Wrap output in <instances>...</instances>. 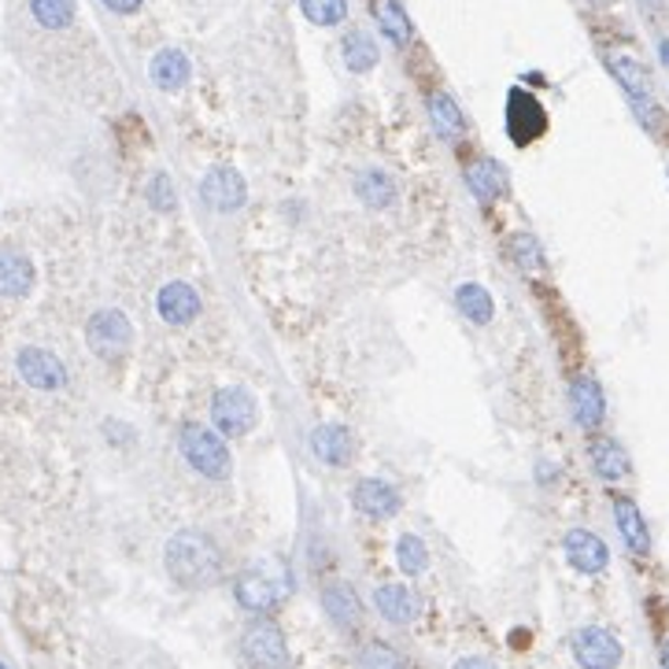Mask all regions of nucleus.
<instances>
[{
    "label": "nucleus",
    "mask_w": 669,
    "mask_h": 669,
    "mask_svg": "<svg viewBox=\"0 0 669 669\" xmlns=\"http://www.w3.org/2000/svg\"><path fill=\"white\" fill-rule=\"evenodd\" d=\"M164 562H167L170 581L181 588H192V592H197V588L219 584V577H222L219 544L211 540L208 533H197V529H181L170 536Z\"/></svg>",
    "instance_id": "nucleus-1"
},
{
    "label": "nucleus",
    "mask_w": 669,
    "mask_h": 669,
    "mask_svg": "<svg viewBox=\"0 0 669 669\" xmlns=\"http://www.w3.org/2000/svg\"><path fill=\"white\" fill-rule=\"evenodd\" d=\"M178 451L186 459L189 470H197L204 481H230L233 473V455H230V444L222 437L219 430L211 425H200V422H186L178 430Z\"/></svg>",
    "instance_id": "nucleus-2"
},
{
    "label": "nucleus",
    "mask_w": 669,
    "mask_h": 669,
    "mask_svg": "<svg viewBox=\"0 0 669 669\" xmlns=\"http://www.w3.org/2000/svg\"><path fill=\"white\" fill-rule=\"evenodd\" d=\"M86 344L100 363L119 367L130 356V348H134V326H130V319L119 308H100L86 322Z\"/></svg>",
    "instance_id": "nucleus-3"
},
{
    "label": "nucleus",
    "mask_w": 669,
    "mask_h": 669,
    "mask_svg": "<svg viewBox=\"0 0 669 669\" xmlns=\"http://www.w3.org/2000/svg\"><path fill=\"white\" fill-rule=\"evenodd\" d=\"M606 67H611V75L628 93V104H633L636 119H640L651 134H658V126H662V111H658V104L651 100V75H647V67L640 64V59L622 56V53L606 56Z\"/></svg>",
    "instance_id": "nucleus-4"
},
{
    "label": "nucleus",
    "mask_w": 669,
    "mask_h": 669,
    "mask_svg": "<svg viewBox=\"0 0 669 669\" xmlns=\"http://www.w3.org/2000/svg\"><path fill=\"white\" fill-rule=\"evenodd\" d=\"M256 422H259V403L248 389L230 384V389H219L215 397H211V425H215L226 441L248 437V433L256 430Z\"/></svg>",
    "instance_id": "nucleus-5"
},
{
    "label": "nucleus",
    "mask_w": 669,
    "mask_h": 669,
    "mask_svg": "<svg viewBox=\"0 0 669 669\" xmlns=\"http://www.w3.org/2000/svg\"><path fill=\"white\" fill-rule=\"evenodd\" d=\"M241 655L252 669H289L292 666V655H289V644H286V633L278 625L259 617L245 628L241 636Z\"/></svg>",
    "instance_id": "nucleus-6"
},
{
    "label": "nucleus",
    "mask_w": 669,
    "mask_h": 669,
    "mask_svg": "<svg viewBox=\"0 0 669 669\" xmlns=\"http://www.w3.org/2000/svg\"><path fill=\"white\" fill-rule=\"evenodd\" d=\"M286 573L270 570L267 562L263 566H252V570H245L233 581V595H237V603L245 606V611L252 614H270L274 606L281 603V595H286Z\"/></svg>",
    "instance_id": "nucleus-7"
},
{
    "label": "nucleus",
    "mask_w": 669,
    "mask_h": 669,
    "mask_svg": "<svg viewBox=\"0 0 669 669\" xmlns=\"http://www.w3.org/2000/svg\"><path fill=\"white\" fill-rule=\"evenodd\" d=\"M15 367H19V378H23L34 392H64L67 389V367L48 348L26 344V348L15 356Z\"/></svg>",
    "instance_id": "nucleus-8"
},
{
    "label": "nucleus",
    "mask_w": 669,
    "mask_h": 669,
    "mask_svg": "<svg viewBox=\"0 0 669 669\" xmlns=\"http://www.w3.org/2000/svg\"><path fill=\"white\" fill-rule=\"evenodd\" d=\"M308 444H311L314 459H319L322 466H330V470H344V466H352V462H356V451H359L356 433H352L348 425H341V422L314 425Z\"/></svg>",
    "instance_id": "nucleus-9"
},
{
    "label": "nucleus",
    "mask_w": 669,
    "mask_h": 669,
    "mask_svg": "<svg viewBox=\"0 0 669 669\" xmlns=\"http://www.w3.org/2000/svg\"><path fill=\"white\" fill-rule=\"evenodd\" d=\"M200 200H204L211 211H219V215H233V211L245 208L248 186L245 178H241V170L222 164V167H211L204 181H200Z\"/></svg>",
    "instance_id": "nucleus-10"
},
{
    "label": "nucleus",
    "mask_w": 669,
    "mask_h": 669,
    "mask_svg": "<svg viewBox=\"0 0 669 669\" xmlns=\"http://www.w3.org/2000/svg\"><path fill=\"white\" fill-rule=\"evenodd\" d=\"M573 658L581 669H617L622 666V644L611 628L584 625L573 633Z\"/></svg>",
    "instance_id": "nucleus-11"
},
{
    "label": "nucleus",
    "mask_w": 669,
    "mask_h": 669,
    "mask_svg": "<svg viewBox=\"0 0 669 669\" xmlns=\"http://www.w3.org/2000/svg\"><path fill=\"white\" fill-rule=\"evenodd\" d=\"M352 506H356L363 519L389 522L403 511V495H400V489H392V484L381 478H359L352 484Z\"/></svg>",
    "instance_id": "nucleus-12"
},
{
    "label": "nucleus",
    "mask_w": 669,
    "mask_h": 669,
    "mask_svg": "<svg viewBox=\"0 0 669 669\" xmlns=\"http://www.w3.org/2000/svg\"><path fill=\"white\" fill-rule=\"evenodd\" d=\"M200 311H204V300H200V292L189 286V281H167V286H159L156 292V314L167 322V326H192V322L200 319Z\"/></svg>",
    "instance_id": "nucleus-13"
},
{
    "label": "nucleus",
    "mask_w": 669,
    "mask_h": 669,
    "mask_svg": "<svg viewBox=\"0 0 669 669\" xmlns=\"http://www.w3.org/2000/svg\"><path fill=\"white\" fill-rule=\"evenodd\" d=\"M506 130H511L514 145H533L547 130V111L540 100L529 97L525 89H514L511 100H506Z\"/></svg>",
    "instance_id": "nucleus-14"
},
{
    "label": "nucleus",
    "mask_w": 669,
    "mask_h": 669,
    "mask_svg": "<svg viewBox=\"0 0 669 669\" xmlns=\"http://www.w3.org/2000/svg\"><path fill=\"white\" fill-rule=\"evenodd\" d=\"M462 178H466V189L473 192V200L484 208H492L495 200H503L506 197V170L500 159H492V156H478V159H470L462 170Z\"/></svg>",
    "instance_id": "nucleus-15"
},
{
    "label": "nucleus",
    "mask_w": 669,
    "mask_h": 669,
    "mask_svg": "<svg viewBox=\"0 0 669 669\" xmlns=\"http://www.w3.org/2000/svg\"><path fill=\"white\" fill-rule=\"evenodd\" d=\"M562 551H566V562H570L577 573H588V577L603 573L606 562H611L603 536H595L592 529H570L562 536Z\"/></svg>",
    "instance_id": "nucleus-16"
},
{
    "label": "nucleus",
    "mask_w": 669,
    "mask_h": 669,
    "mask_svg": "<svg viewBox=\"0 0 669 669\" xmlns=\"http://www.w3.org/2000/svg\"><path fill=\"white\" fill-rule=\"evenodd\" d=\"M570 411L584 433H595L603 425L606 400H603V384L595 381L592 373H577L570 381Z\"/></svg>",
    "instance_id": "nucleus-17"
},
{
    "label": "nucleus",
    "mask_w": 669,
    "mask_h": 669,
    "mask_svg": "<svg viewBox=\"0 0 669 669\" xmlns=\"http://www.w3.org/2000/svg\"><path fill=\"white\" fill-rule=\"evenodd\" d=\"M37 270L26 252L0 248V300H26L34 292Z\"/></svg>",
    "instance_id": "nucleus-18"
},
{
    "label": "nucleus",
    "mask_w": 669,
    "mask_h": 669,
    "mask_svg": "<svg viewBox=\"0 0 669 669\" xmlns=\"http://www.w3.org/2000/svg\"><path fill=\"white\" fill-rule=\"evenodd\" d=\"M352 189H356L359 204H367L370 211H389V208H397V200H400L397 178H392L389 170H381V167L356 170V181H352Z\"/></svg>",
    "instance_id": "nucleus-19"
},
{
    "label": "nucleus",
    "mask_w": 669,
    "mask_h": 669,
    "mask_svg": "<svg viewBox=\"0 0 669 669\" xmlns=\"http://www.w3.org/2000/svg\"><path fill=\"white\" fill-rule=\"evenodd\" d=\"M373 606H378V614L384 617L389 625H414L422 614V600L411 592L408 584H378V592H373Z\"/></svg>",
    "instance_id": "nucleus-20"
},
{
    "label": "nucleus",
    "mask_w": 669,
    "mask_h": 669,
    "mask_svg": "<svg viewBox=\"0 0 669 669\" xmlns=\"http://www.w3.org/2000/svg\"><path fill=\"white\" fill-rule=\"evenodd\" d=\"M322 611H326V617L341 628V633H356L363 625V603H359L356 588L344 581H333L322 588Z\"/></svg>",
    "instance_id": "nucleus-21"
},
{
    "label": "nucleus",
    "mask_w": 669,
    "mask_h": 669,
    "mask_svg": "<svg viewBox=\"0 0 669 669\" xmlns=\"http://www.w3.org/2000/svg\"><path fill=\"white\" fill-rule=\"evenodd\" d=\"M588 459H592L595 478H603V481H611V484L614 481H625L628 470H633V462H628L625 448L614 437H592V441H588Z\"/></svg>",
    "instance_id": "nucleus-22"
},
{
    "label": "nucleus",
    "mask_w": 669,
    "mask_h": 669,
    "mask_svg": "<svg viewBox=\"0 0 669 669\" xmlns=\"http://www.w3.org/2000/svg\"><path fill=\"white\" fill-rule=\"evenodd\" d=\"M614 525H617V533H622V540L633 555L651 551V533H647L640 506H636L633 500H625V495H617L614 500Z\"/></svg>",
    "instance_id": "nucleus-23"
},
{
    "label": "nucleus",
    "mask_w": 669,
    "mask_h": 669,
    "mask_svg": "<svg viewBox=\"0 0 669 669\" xmlns=\"http://www.w3.org/2000/svg\"><path fill=\"white\" fill-rule=\"evenodd\" d=\"M189 75H192V67H189L186 53H178V48H159L148 64L152 86L164 89V93H178V89L189 82Z\"/></svg>",
    "instance_id": "nucleus-24"
},
{
    "label": "nucleus",
    "mask_w": 669,
    "mask_h": 669,
    "mask_svg": "<svg viewBox=\"0 0 669 669\" xmlns=\"http://www.w3.org/2000/svg\"><path fill=\"white\" fill-rule=\"evenodd\" d=\"M455 308H459V314L470 326H489L495 319V300L481 281H462V286L455 289Z\"/></svg>",
    "instance_id": "nucleus-25"
},
{
    "label": "nucleus",
    "mask_w": 669,
    "mask_h": 669,
    "mask_svg": "<svg viewBox=\"0 0 669 669\" xmlns=\"http://www.w3.org/2000/svg\"><path fill=\"white\" fill-rule=\"evenodd\" d=\"M430 123H433V130H437V134L444 137V141H462L466 137V115H462V108L455 104V97H448V93H430Z\"/></svg>",
    "instance_id": "nucleus-26"
},
{
    "label": "nucleus",
    "mask_w": 669,
    "mask_h": 669,
    "mask_svg": "<svg viewBox=\"0 0 669 669\" xmlns=\"http://www.w3.org/2000/svg\"><path fill=\"white\" fill-rule=\"evenodd\" d=\"M378 42L367 34V30H352V34H344L341 42V59L344 67L352 70V75H367V70L378 67Z\"/></svg>",
    "instance_id": "nucleus-27"
},
{
    "label": "nucleus",
    "mask_w": 669,
    "mask_h": 669,
    "mask_svg": "<svg viewBox=\"0 0 669 669\" xmlns=\"http://www.w3.org/2000/svg\"><path fill=\"white\" fill-rule=\"evenodd\" d=\"M506 252H511L514 267H519L525 278H544V270H547L544 245L533 237V233H511V241H506Z\"/></svg>",
    "instance_id": "nucleus-28"
},
{
    "label": "nucleus",
    "mask_w": 669,
    "mask_h": 669,
    "mask_svg": "<svg viewBox=\"0 0 669 669\" xmlns=\"http://www.w3.org/2000/svg\"><path fill=\"white\" fill-rule=\"evenodd\" d=\"M373 19H378L381 34L389 37L392 45L411 42V19H408V12H403L400 0H373Z\"/></svg>",
    "instance_id": "nucleus-29"
},
{
    "label": "nucleus",
    "mask_w": 669,
    "mask_h": 669,
    "mask_svg": "<svg viewBox=\"0 0 669 669\" xmlns=\"http://www.w3.org/2000/svg\"><path fill=\"white\" fill-rule=\"evenodd\" d=\"M75 12H78L75 0H30V15L45 30H67L75 23Z\"/></svg>",
    "instance_id": "nucleus-30"
},
{
    "label": "nucleus",
    "mask_w": 669,
    "mask_h": 669,
    "mask_svg": "<svg viewBox=\"0 0 669 669\" xmlns=\"http://www.w3.org/2000/svg\"><path fill=\"white\" fill-rule=\"evenodd\" d=\"M397 566L408 577H419L430 570V547H425L422 536H414V533H403L400 540H397Z\"/></svg>",
    "instance_id": "nucleus-31"
},
{
    "label": "nucleus",
    "mask_w": 669,
    "mask_h": 669,
    "mask_svg": "<svg viewBox=\"0 0 669 669\" xmlns=\"http://www.w3.org/2000/svg\"><path fill=\"white\" fill-rule=\"evenodd\" d=\"M300 12L314 26H337L348 19V0H300Z\"/></svg>",
    "instance_id": "nucleus-32"
},
{
    "label": "nucleus",
    "mask_w": 669,
    "mask_h": 669,
    "mask_svg": "<svg viewBox=\"0 0 669 669\" xmlns=\"http://www.w3.org/2000/svg\"><path fill=\"white\" fill-rule=\"evenodd\" d=\"M148 208L159 211V215H175L178 211V189H175V181H170V175H152Z\"/></svg>",
    "instance_id": "nucleus-33"
},
{
    "label": "nucleus",
    "mask_w": 669,
    "mask_h": 669,
    "mask_svg": "<svg viewBox=\"0 0 669 669\" xmlns=\"http://www.w3.org/2000/svg\"><path fill=\"white\" fill-rule=\"evenodd\" d=\"M359 669H408V666H403L400 651H392L389 644L370 640V644L359 651Z\"/></svg>",
    "instance_id": "nucleus-34"
},
{
    "label": "nucleus",
    "mask_w": 669,
    "mask_h": 669,
    "mask_svg": "<svg viewBox=\"0 0 669 669\" xmlns=\"http://www.w3.org/2000/svg\"><path fill=\"white\" fill-rule=\"evenodd\" d=\"M141 4H145V0H104V8H111L115 15H134Z\"/></svg>",
    "instance_id": "nucleus-35"
},
{
    "label": "nucleus",
    "mask_w": 669,
    "mask_h": 669,
    "mask_svg": "<svg viewBox=\"0 0 669 669\" xmlns=\"http://www.w3.org/2000/svg\"><path fill=\"white\" fill-rule=\"evenodd\" d=\"M455 669H495L489 658H478V655H470V658H459V662H455Z\"/></svg>",
    "instance_id": "nucleus-36"
},
{
    "label": "nucleus",
    "mask_w": 669,
    "mask_h": 669,
    "mask_svg": "<svg viewBox=\"0 0 669 669\" xmlns=\"http://www.w3.org/2000/svg\"><path fill=\"white\" fill-rule=\"evenodd\" d=\"M536 478H540V481H551V478H555V466H551V462H540V466H536Z\"/></svg>",
    "instance_id": "nucleus-37"
},
{
    "label": "nucleus",
    "mask_w": 669,
    "mask_h": 669,
    "mask_svg": "<svg viewBox=\"0 0 669 669\" xmlns=\"http://www.w3.org/2000/svg\"><path fill=\"white\" fill-rule=\"evenodd\" d=\"M662 669H669V640L662 644Z\"/></svg>",
    "instance_id": "nucleus-38"
},
{
    "label": "nucleus",
    "mask_w": 669,
    "mask_h": 669,
    "mask_svg": "<svg viewBox=\"0 0 669 669\" xmlns=\"http://www.w3.org/2000/svg\"><path fill=\"white\" fill-rule=\"evenodd\" d=\"M662 53H666V59H669V42H666V45H662Z\"/></svg>",
    "instance_id": "nucleus-39"
},
{
    "label": "nucleus",
    "mask_w": 669,
    "mask_h": 669,
    "mask_svg": "<svg viewBox=\"0 0 669 669\" xmlns=\"http://www.w3.org/2000/svg\"><path fill=\"white\" fill-rule=\"evenodd\" d=\"M0 669H8V666H4V662H0Z\"/></svg>",
    "instance_id": "nucleus-40"
}]
</instances>
